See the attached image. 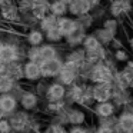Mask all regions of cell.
Masks as SVG:
<instances>
[{"mask_svg":"<svg viewBox=\"0 0 133 133\" xmlns=\"http://www.w3.org/2000/svg\"><path fill=\"white\" fill-rule=\"evenodd\" d=\"M112 57L115 59L116 63H127V62L130 60V55L127 53V50H124V47H123V49L115 50Z\"/></svg>","mask_w":133,"mask_h":133,"instance_id":"7402d4cb","label":"cell"},{"mask_svg":"<svg viewBox=\"0 0 133 133\" xmlns=\"http://www.w3.org/2000/svg\"><path fill=\"white\" fill-rule=\"evenodd\" d=\"M93 22H95V17H93L90 13H87V15H83V16H79L77 20H76V23H77L79 27H82L83 30H87L89 27H92Z\"/></svg>","mask_w":133,"mask_h":133,"instance_id":"44dd1931","label":"cell"},{"mask_svg":"<svg viewBox=\"0 0 133 133\" xmlns=\"http://www.w3.org/2000/svg\"><path fill=\"white\" fill-rule=\"evenodd\" d=\"M2 116H3V112H2V109H0V117H2Z\"/></svg>","mask_w":133,"mask_h":133,"instance_id":"74e56055","label":"cell"},{"mask_svg":"<svg viewBox=\"0 0 133 133\" xmlns=\"http://www.w3.org/2000/svg\"><path fill=\"white\" fill-rule=\"evenodd\" d=\"M62 37H63V36L60 35V32L57 30V27H55V29H52V30L47 32V39L52 40V42H57V40H60Z\"/></svg>","mask_w":133,"mask_h":133,"instance_id":"f1b7e54d","label":"cell"},{"mask_svg":"<svg viewBox=\"0 0 133 133\" xmlns=\"http://www.w3.org/2000/svg\"><path fill=\"white\" fill-rule=\"evenodd\" d=\"M13 87V79H10L9 76L2 75L0 76V93H6Z\"/></svg>","mask_w":133,"mask_h":133,"instance_id":"d4e9b609","label":"cell"},{"mask_svg":"<svg viewBox=\"0 0 133 133\" xmlns=\"http://www.w3.org/2000/svg\"><path fill=\"white\" fill-rule=\"evenodd\" d=\"M12 124H13V127H15V129H19V130L23 129L24 124H26V117H24L23 115H19L17 117H13Z\"/></svg>","mask_w":133,"mask_h":133,"instance_id":"83f0119b","label":"cell"},{"mask_svg":"<svg viewBox=\"0 0 133 133\" xmlns=\"http://www.w3.org/2000/svg\"><path fill=\"white\" fill-rule=\"evenodd\" d=\"M16 107V99L13 97V96H2L0 97V109H2V112L3 113H10L13 112Z\"/></svg>","mask_w":133,"mask_h":133,"instance_id":"2e32d148","label":"cell"},{"mask_svg":"<svg viewBox=\"0 0 133 133\" xmlns=\"http://www.w3.org/2000/svg\"><path fill=\"white\" fill-rule=\"evenodd\" d=\"M50 109H52V110H62V109H63V103H62V100L52 102V104H50Z\"/></svg>","mask_w":133,"mask_h":133,"instance_id":"d6a6232c","label":"cell"},{"mask_svg":"<svg viewBox=\"0 0 133 133\" xmlns=\"http://www.w3.org/2000/svg\"><path fill=\"white\" fill-rule=\"evenodd\" d=\"M103 29L109 30V32H112L113 35H117V30H119V20L117 19H113V17H109L106 19V20L103 22Z\"/></svg>","mask_w":133,"mask_h":133,"instance_id":"cb8c5ba5","label":"cell"},{"mask_svg":"<svg viewBox=\"0 0 133 133\" xmlns=\"http://www.w3.org/2000/svg\"><path fill=\"white\" fill-rule=\"evenodd\" d=\"M93 35L96 36V39L99 40V43H100L102 46H110V43H112V42L115 40V37H116V36L113 35L112 32L103 29V27H99V29H96V32L93 33Z\"/></svg>","mask_w":133,"mask_h":133,"instance_id":"7c38bea8","label":"cell"},{"mask_svg":"<svg viewBox=\"0 0 133 133\" xmlns=\"http://www.w3.org/2000/svg\"><path fill=\"white\" fill-rule=\"evenodd\" d=\"M40 73L43 76H47V77H52V76H57L60 73L62 67H63V63L62 60H59L57 57L52 59V60H46V62H42L40 64Z\"/></svg>","mask_w":133,"mask_h":133,"instance_id":"8992f818","label":"cell"},{"mask_svg":"<svg viewBox=\"0 0 133 133\" xmlns=\"http://www.w3.org/2000/svg\"><path fill=\"white\" fill-rule=\"evenodd\" d=\"M77 27V23H76L75 19H70V17H60L57 19V30L60 32L62 36H69L73 30Z\"/></svg>","mask_w":133,"mask_h":133,"instance_id":"30bf717a","label":"cell"},{"mask_svg":"<svg viewBox=\"0 0 133 133\" xmlns=\"http://www.w3.org/2000/svg\"><path fill=\"white\" fill-rule=\"evenodd\" d=\"M23 75L26 76L27 79H32V80L37 79L39 76L42 75L39 63H35V62H29V63H26L24 64V69H23Z\"/></svg>","mask_w":133,"mask_h":133,"instance_id":"9a60e30c","label":"cell"},{"mask_svg":"<svg viewBox=\"0 0 133 133\" xmlns=\"http://www.w3.org/2000/svg\"><path fill=\"white\" fill-rule=\"evenodd\" d=\"M96 133H113V129H110V127H104V126H99L97 130H96Z\"/></svg>","mask_w":133,"mask_h":133,"instance_id":"836d02e7","label":"cell"},{"mask_svg":"<svg viewBox=\"0 0 133 133\" xmlns=\"http://www.w3.org/2000/svg\"><path fill=\"white\" fill-rule=\"evenodd\" d=\"M83 50L84 52H92V50H96L99 49V47L102 46L100 43H99V40L96 39L95 35H86V37H84L83 40Z\"/></svg>","mask_w":133,"mask_h":133,"instance_id":"d6986e66","label":"cell"},{"mask_svg":"<svg viewBox=\"0 0 133 133\" xmlns=\"http://www.w3.org/2000/svg\"><path fill=\"white\" fill-rule=\"evenodd\" d=\"M50 12L55 17H59V16H63L64 13L67 12V4L63 3L62 0H56L50 4Z\"/></svg>","mask_w":133,"mask_h":133,"instance_id":"ffe728a7","label":"cell"},{"mask_svg":"<svg viewBox=\"0 0 133 133\" xmlns=\"http://www.w3.org/2000/svg\"><path fill=\"white\" fill-rule=\"evenodd\" d=\"M36 102H37V99H36V96L33 95V93H26V95L23 96V99H22V104H23L26 109H32V107H35Z\"/></svg>","mask_w":133,"mask_h":133,"instance_id":"484cf974","label":"cell"},{"mask_svg":"<svg viewBox=\"0 0 133 133\" xmlns=\"http://www.w3.org/2000/svg\"><path fill=\"white\" fill-rule=\"evenodd\" d=\"M2 4H4V0H0V6H2Z\"/></svg>","mask_w":133,"mask_h":133,"instance_id":"8d00e7d4","label":"cell"},{"mask_svg":"<svg viewBox=\"0 0 133 133\" xmlns=\"http://www.w3.org/2000/svg\"><path fill=\"white\" fill-rule=\"evenodd\" d=\"M67 10H69L72 15L75 16H83L90 13L92 6H90L89 0H72L69 4H67Z\"/></svg>","mask_w":133,"mask_h":133,"instance_id":"52a82bcc","label":"cell"},{"mask_svg":"<svg viewBox=\"0 0 133 133\" xmlns=\"http://www.w3.org/2000/svg\"><path fill=\"white\" fill-rule=\"evenodd\" d=\"M66 95V89H64L63 84L60 83H55L49 87L47 90V97L50 99L52 102H57V100H62Z\"/></svg>","mask_w":133,"mask_h":133,"instance_id":"5bb4252c","label":"cell"},{"mask_svg":"<svg viewBox=\"0 0 133 133\" xmlns=\"http://www.w3.org/2000/svg\"><path fill=\"white\" fill-rule=\"evenodd\" d=\"M133 10V2L130 0H110L109 4V13L113 19H119L122 16H126L132 13Z\"/></svg>","mask_w":133,"mask_h":133,"instance_id":"7a4b0ae2","label":"cell"},{"mask_svg":"<svg viewBox=\"0 0 133 133\" xmlns=\"http://www.w3.org/2000/svg\"><path fill=\"white\" fill-rule=\"evenodd\" d=\"M42 27H43L46 32H49V30H52V29H55V27H57V17H55L53 15L44 16L43 20H42Z\"/></svg>","mask_w":133,"mask_h":133,"instance_id":"603a6c76","label":"cell"},{"mask_svg":"<svg viewBox=\"0 0 133 133\" xmlns=\"http://www.w3.org/2000/svg\"><path fill=\"white\" fill-rule=\"evenodd\" d=\"M117 126L122 133H133V115L129 110L123 109L117 115Z\"/></svg>","mask_w":133,"mask_h":133,"instance_id":"ba28073f","label":"cell"},{"mask_svg":"<svg viewBox=\"0 0 133 133\" xmlns=\"http://www.w3.org/2000/svg\"><path fill=\"white\" fill-rule=\"evenodd\" d=\"M116 109H117V107L113 104V102L109 100V102H103V103H96L95 113L99 116V119L110 117V116L116 115Z\"/></svg>","mask_w":133,"mask_h":133,"instance_id":"9c48e42d","label":"cell"},{"mask_svg":"<svg viewBox=\"0 0 133 133\" xmlns=\"http://www.w3.org/2000/svg\"><path fill=\"white\" fill-rule=\"evenodd\" d=\"M113 87V86H112ZM112 102L116 107H120L122 110L133 104V95L130 90H122V89H115L112 90Z\"/></svg>","mask_w":133,"mask_h":133,"instance_id":"277c9868","label":"cell"},{"mask_svg":"<svg viewBox=\"0 0 133 133\" xmlns=\"http://www.w3.org/2000/svg\"><path fill=\"white\" fill-rule=\"evenodd\" d=\"M79 70H80V67L76 66L75 63H70V62L63 63V67H62L60 73H59L60 82L64 84H72L76 80V77H77Z\"/></svg>","mask_w":133,"mask_h":133,"instance_id":"5b68a950","label":"cell"},{"mask_svg":"<svg viewBox=\"0 0 133 133\" xmlns=\"http://www.w3.org/2000/svg\"><path fill=\"white\" fill-rule=\"evenodd\" d=\"M6 70H7V66H6V63L0 60V76H2V75H4V72H6Z\"/></svg>","mask_w":133,"mask_h":133,"instance_id":"e575fe53","label":"cell"},{"mask_svg":"<svg viewBox=\"0 0 133 133\" xmlns=\"http://www.w3.org/2000/svg\"><path fill=\"white\" fill-rule=\"evenodd\" d=\"M15 9H13V7L12 6H10V7H6V9H3V16H4V17H9V19H12L13 17V16L12 15H15Z\"/></svg>","mask_w":133,"mask_h":133,"instance_id":"1f68e13d","label":"cell"},{"mask_svg":"<svg viewBox=\"0 0 133 133\" xmlns=\"http://www.w3.org/2000/svg\"><path fill=\"white\" fill-rule=\"evenodd\" d=\"M27 40H29L30 44H33V46H37V44H40L42 40H43V35H42L39 30H33V32L29 33V36H27Z\"/></svg>","mask_w":133,"mask_h":133,"instance_id":"4316f807","label":"cell"},{"mask_svg":"<svg viewBox=\"0 0 133 133\" xmlns=\"http://www.w3.org/2000/svg\"><path fill=\"white\" fill-rule=\"evenodd\" d=\"M84 37H86V30H83L82 27H76L69 36H66V40L70 46H79V44L83 43Z\"/></svg>","mask_w":133,"mask_h":133,"instance_id":"4fadbf2b","label":"cell"},{"mask_svg":"<svg viewBox=\"0 0 133 133\" xmlns=\"http://www.w3.org/2000/svg\"><path fill=\"white\" fill-rule=\"evenodd\" d=\"M10 132V123L6 120H0V133H9Z\"/></svg>","mask_w":133,"mask_h":133,"instance_id":"f546056e","label":"cell"},{"mask_svg":"<svg viewBox=\"0 0 133 133\" xmlns=\"http://www.w3.org/2000/svg\"><path fill=\"white\" fill-rule=\"evenodd\" d=\"M112 84L110 83H96L92 87V97L96 103H103V102L112 100Z\"/></svg>","mask_w":133,"mask_h":133,"instance_id":"3957f363","label":"cell"},{"mask_svg":"<svg viewBox=\"0 0 133 133\" xmlns=\"http://www.w3.org/2000/svg\"><path fill=\"white\" fill-rule=\"evenodd\" d=\"M84 119H86L84 113L82 112V110H79V109H73V110H70V112L67 113V120H69L72 124H75V126H80V124L84 122Z\"/></svg>","mask_w":133,"mask_h":133,"instance_id":"ac0fdd59","label":"cell"},{"mask_svg":"<svg viewBox=\"0 0 133 133\" xmlns=\"http://www.w3.org/2000/svg\"><path fill=\"white\" fill-rule=\"evenodd\" d=\"M113 75H115V72H113L112 69H109V67L102 62V63L93 64V66L90 67L89 79L95 84L96 83H110V84H112Z\"/></svg>","mask_w":133,"mask_h":133,"instance_id":"6da1fadb","label":"cell"},{"mask_svg":"<svg viewBox=\"0 0 133 133\" xmlns=\"http://www.w3.org/2000/svg\"><path fill=\"white\" fill-rule=\"evenodd\" d=\"M56 57V49L53 46H43L39 49V62H46V60H52Z\"/></svg>","mask_w":133,"mask_h":133,"instance_id":"e0dca14e","label":"cell"},{"mask_svg":"<svg viewBox=\"0 0 133 133\" xmlns=\"http://www.w3.org/2000/svg\"><path fill=\"white\" fill-rule=\"evenodd\" d=\"M53 133H66L63 129H60V127H55V130H53Z\"/></svg>","mask_w":133,"mask_h":133,"instance_id":"d590c367","label":"cell"},{"mask_svg":"<svg viewBox=\"0 0 133 133\" xmlns=\"http://www.w3.org/2000/svg\"><path fill=\"white\" fill-rule=\"evenodd\" d=\"M17 59V49L12 44H2L0 46V60L7 63V62H15Z\"/></svg>","mask_w":133,"mask_h":133,"instance_id":"8fae6325","label":"cell"},{"mask_svg":"<svg viewBox=\"0 0 133 133\" xmlns=\"http://www.w3.org/2000/svg\"><path fill=\"white\" fill-rule=\"evenodd\" d=\"M69 133H89L86 127L83 126H73L72 129L69 130Z\"/></svg>","mask_w":133,"mask_h":133,"instance_id":"4dcf8cb0","label":"cell"}]
</instances>
